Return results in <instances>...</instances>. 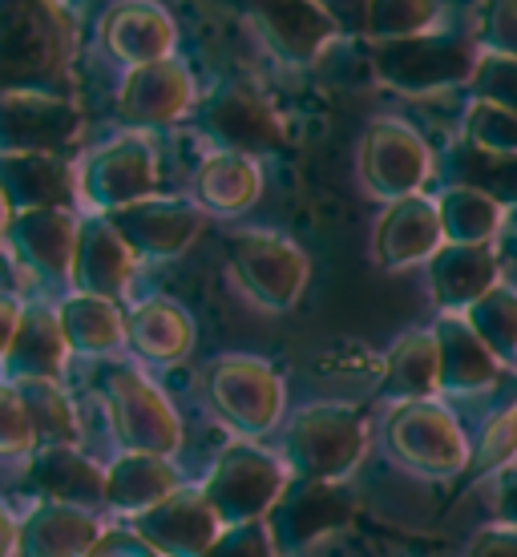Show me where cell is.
Listing matches in <instances>:
<instances>
[{
	"label": "cell",
	"instance_id": "24",
	"mask_svg": "<svg viewBox=\"0 0 517 557\" xmlns=\"http://www.w3.org/2000/svg\"><path fill=\"white\" fill-rule=\"evenodd\" d=\"M436 360H441V396H481L502 376V363L493 356L477 332L465 323V315H436L433 320Z\"/></svg>",
	"mask_w": 517,
	"mask_h": 557
},
{
	"label": "cell",
	"instance_id": "12",
	"mask_svg": "<svg viewBox=\"0 0 517 557\" xmlns=\"http://www.w3.org/2000/svg\"><path fill=\"white\" fill-rule=\"evenodd\" d=\"M158 195V150L146 134H118L85 153L77 166V198L94 214L126 210Z\"/></svg>",
	"mask_w": 517,
	"mask_h": 557
},
{
	"label": "cell",
	"instance_id": "36",
	"mask_svg": "<svg viewBox=\"0 0 517 557\" xmlns=\"http://www.w3.org/2000/svg\"><path fill=\"white\" fill-rule=\"evenodd\" d=\"M465 323L477 332V339L497 356L502 368H517V287L514 283H497L490 295H481L469 311Z\"/></svg>",
	"mask_w": 517,
	"mask_h": 557
},
{
	"label": "cell",
	"instance_id": "39",
	"mask_svg": "<svg viewBox=\"0 0 517 557\" xmlns=\"http://www.w3.org/2000/svg\"><path fill=\"white\" fill-rule=\"evenodd\" d=\"M461 138L493 153H517V113L490 106V101H469L461 110Z\"/></svg>",
	"mask_w": 517,
	"mask_h": 557
},
{
	"label": "cell",
	"instance_id": "30",
	"mask_svg": "<svg viewBox=\"0 0 517 557\" xmlns=\"http://www.w3.org/2000/svg\"><path fill=\"white\" fill-rule=\"evenodd\" d=\"M436 174H441V186L477 190V195L502 202L505 210L517 207V153L481 150L457 134L445 146V153L436 158Z\"/></svg>",
	"mask_w": 517,
	"mask_h": 557
},
{
	"label": "cell",
	"instance_id": "40",
	"mask_svg": "<svg viewBox=\"0 0 517 557\" xmlns=\"http://www.w3.org/2000/svg\"><path fill=\"white\" fill-rule=\"evenodd\" d=\"M469 101H490L502 110L517 113V61L514 57H493L481 53L473 77H469Z\"/></svg>",
	"mask_w": 517,
	"mask_h": 557
},
{
	"label": "cell",
	"instance_id": "15",
	"mask_svg": "<svg viewBox=\"0 0 517 557\" xmlns=\"http://www.w3.org/2000/svg\"><path fill=\"white\" fill-rule=\"evenodd\" d=\"M198 110V82L195 70L182 57H167L155 65L130 70L122 89H118V117L134 134L141 129L174 126L179 117Z\"/></svg>",
	"mask_w": 517,
	"mask_h": 557
},
{
	"label": "cell",
	"instance_id": "43",
	"mask_svg": "<svg viewBox=\"0 0 517 557\" xmlns=\"http://www.w3.org/2000/svg\"><path fill=\"white\" fill-rule=\"evenodd\" d=\"M202 557H280L271 545L263 521H247V525H226Z\"/></svg>",
	"mask_w": 517,
	"mask_h": 557
},
{
	"label": "cell",
	"instance_id": "48",
	"mask_svg": "<svg viewBox=\"0 0 517 557\" xmlns=\"http://www.w3.org/2000/svg\"><path fill=\"white\" fill-rule=\"evenodd\" d=\"M16 533H21V525H16L13 517H9V509L0 505V557L16 554Z\"/></svg>",
	"mask_w": 517,
	"mask_h": 557
},
{
	"label": "cell",
	"instance_id": "45",
	"mask_svg": "<svg viewBox=\"0 0 517 557\" xmlns=\"http://www.w3.org/2000/svg\"><path fill=\"white\" fill-rule=\"evenodd\" d=\"M461 557H517V530H505V525H481V530L465 542Z\"/></svg>",
	"mask_w": 517,
	"mask_h": 557
},
{
	"label": "cell",
	"instance_id": "25",
	"mask_svg": "<svg viewBox=\"0 0 517 557\" xmlns=\"http://www.w3.org/2000/svg\"><path fill=\"white\" fill-rule=\"evenodd\" d=\"M0 195L4 202L25 210H70L77 198V166L57 153H13L0 158Z\"/></svg>",
	"mask_w": 517,
	"mask_h": 557
},
{
	"label": "cell",
	"instance_id": "41",
	"mask_svg": "<svg viewBox=\"0 0 517 557\" xmlns=\"http://www.w3.org/2000/svg\"><path fill=\"white\" fill-rule=\"evenodd\" d=\"M477 49L493 57H514L517 61V4L514 0H502V4H490L481 9L473 25Z\"/></svg>",
	"mask_w": 517,
	"mask_h": 557
},
{
	"label": "cell",
	"instance_id": "13",
	"mask_svg": "<svg viewBox=\"0 0 517 557\" xmlns=\"http://www.w3.org/2000/svg\"><path fill=\"white\" fill-rule=\"evenodd\" d=\"M110 219V226L122 235L134 259H146V263H170L186 255L198 243V235L207 231V214L195 207V198H141L126 210H113V214H101Z\"/></svg>",
	"mask_w": 517,
	"mask_h": 557
},
{
	"label": "cell",
	"instance_id": "9",
	"mask_svg": "<svg viewBox=\"0 0 517 557\" xmlns=\"http://www.w3.org/2000/svg\"><path fill=\"white\" fill-rule=\"evenodd\" d=\"M101 400H106L113 441L122 445V453L174 460V453L182 448V420L170 405V396L146 372L130 368V363L106 368Z\"/></svg>",
	"mask_w": 517,
	"mask_h": 557
},
{
	"label": "cell",
	"instance_id": "33",
	"mask_svg": "<svg viewBox=\"0 0 517 557\" xmlns=\"http://www.w3.org/2000/svg\"><path fill=\"white\" fill-rule=\"evenodd\" d=\"M57 320L65 332L70 351L82 356H113L126 348V315L122 307L98 295H70L57 307Z\"/></svg>",
	"mask_w": 517,
	"mask_h": 557
},
{
	"label": "cell",
	"instance_id": "19",
	"mask_svg": "<svg viewBox=\"0 0 517 557\" xmlns=\"http://www.w3.org/2000/svg\"><path fill=\"white\" fill-rule=\"evenodd\" d=\"M134 251H130L122 235L110 226V219L101 214H89L77 226V247H73V271L70 283L77 295H98V299H110L118 304L126 295L130 278H134Z\"/></svg>",
	"mask_w": 517,
	"mask_h": 557
},
{
	"label": "cell",
	"instance_id": "26",
	"mask_svg": "<svg viewBox=\"0 0 517 557\" xmlns=\"http://www.w3.org/2000/svg\"><path fill=\"white\" fill-rule=\"evenodd\" d=\"M377 396L389 408L417 405V400H441V360H436L433 327H413L384 351Z\"/></svg>",
	"mask_w": 517,
	"mask_h": 557
},
{
	"label": "cell",
	"instance_id": "17",
	"mask_svg": "<svg viewBox=\"0 0 517 557\" xmlns=\"http://www.w3.org/2000/svg\"><path fill=\"white\" fill-rule=\"evenodd\" d=\"M441 247H445V235H441L436 202L429 190L380 207L377 223H372V238H368V255L380 271L424 267Z\"/></svg>",
	"mask_w": 517,
	"mask_h": 557
},
{
	"label": "cell",
	"instance_id": "47",
	"mask_svg": "<svg viewBox=\"0 0 517 557\" xmlns=\"http://www.w3.org/2000/svg\"><path fill=\"white\" fill-rule=\"evenodd\" d=\"M16 323H21V307H16V299H4V295H0V360L9 356V344H13V335H16Z\"/></svg>",
	"mask_w": 517,
	"mask_h": 557
},
{
	"label": "cell",
	"instance_id": "37",
	"mask_svg": "<svg viewBox=\"0 0 517 557\" xmlns=\"http://www.w3.org/2000/svg\"><path fill=\"white\" fill-rule=\"evenodd\" d=\"M16 392L45 448H65L77 441V417H73L70 396L57 388V380H21Z\"/></svg>",
	"mask_w": 517,
	"mask_h": 557
},
{
	"label": "cell",
	"instance_id": "20",
	"mask_svg": "<svg viewBox=\"0 0 517 557\" xmlns=\"http://www.w3.org/2000/svg\"><path fill=\"white\" fill-rule=\"evenodd\" d=\"M424 283H429V295L436 304V315H465L481 295H490L502 283V259L493 247L445 243L424 263Z\"/></svg>",
	"mask_w": 517,
	"mask_h": 557
},
{
	"label": "cell",
	"instance_id": "32",
	"mask_svg": "<svg viewBox=\"0 0 517 557\" xmlns=\"http://www.w3.org/2000/svg\"><path fill=\"white\" fill-rule=\"evenodd\" d=\"M65 356H70V344H65V332H61V320L49 307H21V323H16V335L9 344V376L21 384V380H57L61 368H65Z\"/></svg>",
	"mask_w": 517,
	"mask_h": 557
},
{
	"label": "cell",
	"instance_id": "6",
	"mask_svg": "<svg viewBox=\"0 0 517 557\" xmlns=\"http://www.w3.org/2000/svg\"><path fill=\"white\" fill-rule=\"evenodd\" d=\"M436 178V153L413 122L405 117H368L356 138V186L364 195L389 207L396 198L424 195Z\"/></svg>",
	"mask_w": 517,
	"mask_h": 557
},
{
	"label": "cell",
	"instance_id": "34",
	"mask_svg": "<svg viewBox=\"0 0 517 557\" xmlns=\"http://www.w3.org/2000/svg\"><path fill=\"white\" fill-rule=\"evenodd\" d=\"M436 219H441V235L453 247H493V238L505 231V214L509 210L493 198L465 190V186H441L433 195Z\"/></svg>",
	"mask_w": 517,
	"mask_h": 557
},
{
	"label": "cell",
	"instance_id": "35",
	"mask_svg": "<svg viewBox=\"0 0 517 557\" xmlns=\"http://www.w3.org/2000/svg\"><path fill=\"white\" fill-rule=\"evenodd\" d=\"M448 25H453V13L433 0H368L360 37L372 45H392L413 41V37H424V33Z\"/></svg>",
	"mask_w": 517,
	"mask_h": 557
},
{
	"label": "cell",
	"instance_id": "4",
	"mask_svg": "<svg viewBox=\"0 0 517 557\" xmlns=\"http://www.w3.org/2000/svg\"><path fill=\"white\" fill-rule=\"evenodd\" d=\"M226 278L259 311H292L311 283V259L292 235L243 226L226 243Z\"/></svg>",
	"mask_w": 517,
	"mask_h": 557
},
{
	"label": "cell",
	"instance_id": "46",
	"mask_svg": "<svg viewBox=\"0 0 517 557\" xmlns=\"http://www.w3.org/2000/svg\"><path fill=\"white\" fill-rule=\"evenodd\" d=\"M89 557H162V554H155L134 530H113V533H101V542L89 549Z\"/></svg>",
	"mask_w": 517,
	"mask_h": 557
},
{
	"label": "cell",
	"instance_id": "23",
	"mask_svg": "<svg viewBox=\"0 0 517 557\" xmlns=\"http://www.w3.org/2000/svg\"><path fill=\"white\" fill-rule=\"evenodd\" d=\"M101 41L113 61H122L126 70H141L174 57L179 25L162 4H118L101 21Z\"/></svg>",
	"mask_w": 517,
	"mask_h": 557
},
{
	"label": "cell",
	"instance_id": "11",
	"mask_svg": "<svg viewBox=\"0 0 517 557\" xmlns=\"http://www.w3.org/2000/svg\"><path fill=\"white\" fill-rule=\"evenodd\" d=\"M356 513H360V502H356L352 485L292 476L280 493V502L267 509L263 525L280 557H308L320 542L348 530Z\"/></svg>",
	"mask_w": 517,
	"mask_h": 557
},
{
	"label": "cell",
	"instance_id": "50",
	"mask_svg": "<svg viewBox=\"0 0 517 557\" xmlns=\"http://www.w3.org/2000/svg\"><path fill=\"white\" fill-rule=\"evenodd\" d=\"M4 226H9V202L0 195V235H4Z\"/></svg>",
	"mask_w": 517,
	"mask_h": 557
},
{
	"label": "cell",
	"instance_id": "28",
	"mask_svg": "<svg viewBox=\"0 0 517 557\" xmlns=\"http://www.w3.org/2000/svg\"><path fill=\"white\" fill-rule=\"evenodd\" d=\"M101 542V525L89 509L45 502L21 521L16 557H89Z\"/></svg>",
	"mask_w": 517,
	"mask_h": 557
},
{
	"label": "cell",
	"instance_id": "27",
	"mask_svg": "<svg viewBox=\"0 0 517 557\" xmlns=\"http://www.w3.org/2000/svg\"><path fill=\"white\" fill-rule=\"evenodd\" d=\"M263 166L243 153L210 150L195 166V207L214 219H238L263 198Z\"/></svg>",
	"mask_w": 517,
	"mask_h": 557
},
{
	"label": "cell",
	"instance_id": "44",
	"mask_svg": "<svg viewBox=\"0 0 517 557\" xmlns=\"http://www.w3.org/2000/svg\"><path fill=\"white\" fill-rule=\"evenodd\" d=\"M485 497H490L493 525L517 530V460L514 465H505L502 473H493L490 481H485Z\"/></svg>",
	"mask_w": 517,
	"mask_h": 557
},
{
	"label": "cell",
	"instance_id": "38",
	"mask_svg": "<svg viewBox=\"0 0 517 557\" xmlns=\"http://www.w3.org/2000/svg\"><path fill=\"white\" fill-rule=\"evenodd\" d=\"M514 460H517V396L490 417L481 441L473 445V457H469L461 485L465 488L481 485V481H490L493 473H502L505 465H514Z\"/></svg>",
	"mask_w": 517,
	"mask_h": 557
},
{
	"label": "cell",
	"instance_id": "3",
	"mask_svg": "<svg viewBox=\"0 0 517 557\" xmlns=\"http://www.w3.org/2000/svg\"><path fill=\"white\" fill-rule=\"evenodd\" d=\"M73 57V16L61 4H0V89H49Z\"/></svg>",
	"mask_w": 517,
	"mask_h": 557
},
{
	"label": "cell",
	"instance_id": "7",
	"mask_svg": "<svg viewBox=\"0 0 517 557\" xmlns=\"http://www.w3.org/2000/svg\"><path fill=\"white\" fill-rule=\"evenodd\" d=\"M384 448L392 465L420 481H461L473 457L457 412L445 400L396 405L384 417Z\"/></svg>",
	"mask_w": 517,
	"mask_h": 557
},
{
	"label": "cell",
	"instance_id": "22",
	"mask_svg": "<svg viewBox=\"0 0 517 557\" xmlns=\"http://www.w3.org/2000/svg\"><path fill=\"white\" fill-rule=\"evenodd\" d=\"M77 219L70 210H25L13 214L4 235L9 247L33 275L49 283H65L73 271V247H77Z\"/></svg>",
	"mask_w": 517,
	"mask_h": 557
},
{
	"label": "cell",
	"instance_id": "10",
	"mask_svg": "<svg viewBox=\"0 0 517 557\" xmlns=\"http://www.w3.org/2000/svg\"><path fill=\"white\" fill-rule=\"evenodd\" d=\"M198 134L210 141V150L243 153L263 162L267 153H280L287 146V126H283L275 101L251 82H223L214 85L207 98H198L195 110Z\"/></svg>",
	"mask_w": 517,
	"mask_h": 557
},
{
	"label": "cell",
	"instance_id": "14",
	"mask_svg": "<svg viewBox=\"0 0 517 557\" xmlns=\"http://www.w3.org/2000/svg\"><path fill=\"white\" fill-rule=\"evenodd\" d=\"M82 129V110L49 89H0V158L57 153Z\"/></svg>",
	"mask_w": 517,
	"mask_h": 557
},
{
	"label": "cell",
	"instance_id": "31",
	"mask_svg": "<svg viewBox=\"0 0 517 557\" xmlns=\"http://www.w3.org/2000/svg\"><path fill=\"white\" fill-rule=\"evenodd\" d=\"M28 481L41 488L53 505H73V509H89V513L106 505V469H98L73 445L41 448L33 457Z\"/></svg>",
	"mask_w": 517,
	"mask_h": 557
},
{
	"label": "cell",
	"instance_id": "16",
	"mask_svg": "<svg viewBox=\"0 0 517 557\" xmlns=\"http://www.w3.org/2000/svg\"><path fill=\"white\" fill-rule=\"evenodd\" d=\"M243 21L267 57H275L287 70H311L332 49V41H340L328 4H259L247 9Z\"/></svg>",
	"mask_w": 517,
	"mask_h": 557
},
{
	"label": "cell",
	"instance_id": "21",
	"mask_svg": "<svg viewBox=\"0 0 517 557\" xmlns=\"http://www.w3.org/2000/svg\"><path fill=\"white\" fill-rule=\"evenodd\" d=\"M195 344L198 323L179 299L150 295V299H141L126 315V348L146 363L174 368V363L195 356Z\"/></svg>",
	"mask_w": 517,
	"mask_h": 557
},
{
	"label": "cell",
	"instance_id": "42",
	"mask_svg": "<svg viewBox=\"0 0 517 557\" xmlns=\"http://www.w3.org/2000/svg\"><path fill=\"white\" fill-rule=\"evenodd\" d=\"M37 445V432L28 424V412L21 405L16 384H0V453H28Z\"/></svg>",
	"mask_w": 517,
	"mask_h": 557
},
{
	"label": "cell",
	"instance_id": "1",
	"mask_svg": "<svg viewBox=\"0 0 517 557\" xmlns=\"http://www.w3.org/2000/svg\"><path fill=\"white\" fill-rule=\"evenodd\" d=\"M280 457L299 481H336L348 485L368 457V417L348 400H311L283 420Z\"/></svg>",
	"mask_w": 517,
	"mask_h": 557
},
{
	"label": "cell",
	"instance_id": "18",
	"mask_svg": "<svg viewBox=\"0 0 517 557\" xmlns=\"http://www.w3.org/2000/svg\"><path fill=\"white\" fill-rule=\"evenodd\" d=\"M134 533L162 557H202L223 533V521L214 517L198 485H182L150 513L134 517Z\"/></svg>",
	"mask_w": 517,
	"mask_h": 557
},
{
	"label": "cell",
	"instance_id": "8",
	"mask_svg": "<svg viewBox=\"0 0 517 557\" xmlns=\"http://www.w3.org/2000/svg\"><path fill=\"white\" fill-rule=\"evenodd\" d=\"M287 481L292 473L275 448L259 445V441H231L210 460L207 476L198 481V493L207 497V505L226 530V525L263 521L267 509L280 502Z\"/></svg>",
	"mask_w": 517,
	"mask_h": 557
},
{
	"label": "cell",
	"instance_id": "29",
	"mask_svg": "<svg viewBox=\"0 0 517 557\" xmlns=\"http://www.w3.org/2000/svg\"><path fill=\"white\" fill-rule=\"evenodd\" d=\"M186 485L179 473V465L167 457H146V453H122L106 469V509L113 513L141 517L155 505L174 497Z\"/></svg>",
	"mask_w": 517,
	"mask_h": 557
},
{
	"label": "cell",
	"instance_id": "49",
	"mask_svg": "<svg viewBox=\"0 0 517 557\" xmlns=\"http://www.w3.org/2000/svg\"><path fill=\"white\" fill-rule=\"evenodd\" d=\"M505 231L517 235V207H509V214H505Z\"/></svg>",
	"mask_w": 517,
	"mask_h": 557
},
{
	"label": "cell",
	"instance_id": "5",
	"mask_svg": "<svg viewBox=\"0 0 517 557\" xmlns=\"http://www.w3.org/2000/svg\"><path fill=\"white\" fill-rule=\"evenodd\" d=\"M481 49H477L473 28H436L413 41L372 45V70L377 82L408 94V98H429L445 89H465L473 77Z\"/></svg>",
	"mask_w": 517,
	"mask_h": 557
},
{
	"label": "cell",
	"instance_id": "2",
	"mask_svg": "<svg viewBox=\"0 0 517 557\" xmlns=\"http://www.w3.org/2000/svg\"><path fill=\"white\" fill-rule=\"evenodd\" d=\"M202 396L238 441H259L287 420V384L280 368L255 351H223L202 372Z\"/></svg>",
	"mask_w": 517,
	"mask_h": 557
}]
</instances>
